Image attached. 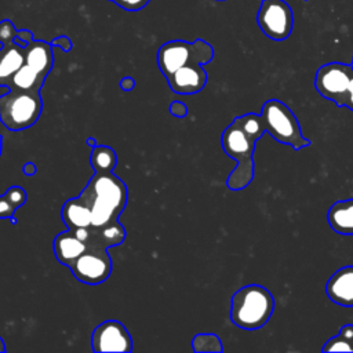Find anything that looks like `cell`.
I'll return each mask as SVG.
<instances>
[{"instance_id": "8", "label": "cell", "mask_w": 353, "mask_h": 353, "mask_svg": "<svg viewBox=\"0 0 353 353\" xmlns=\"http://www.w3.org/2000/svg\"><path fill=\"white\" fill-rule=\"evenodd\" d=\"M79 196L84 200H99L121 214L127 204V186L112 172H95Z\"/></svg>"}, {"instance_id": "26", "label": "cell", "mask_w": 353, "mask_h": 353, "mask_svg": "<svg viewBox=\"0 0 353 353\" xmlns=\"http://www.w3.org/2000/svg\"><path fill=\"white\" fill-rule=\"evenodd\" d=\"M15 210L17 208L10 203L6 194L0 196V219H12V222H15L12 218Z\"/></svg>"}, {"instance_id": "31", "label": "cell", "mask_w": 353, "mask_h": 353, "mask_svg": "<svg viewBox=\"0 0 353 353\" xmlns=\"http://www.w3.org/2000/svg\"><path fill=\"white\" fill-rule=\"evenodd\" d=\"M134 85H135V81L131 77H123L120 81V87L124 91H131L134 88Z\"/></svg>"}, {"instance_id": "33", "label": "cell", "mask_w": 353, "mask_h": 353, "mask_svg": "<svg viewBox=\"0 0 353 353\" xmlns=\"http://www.w3.org/2000/svg\"><path fill=\"white\" fill-rule=\"evenodd\" d=\"M87 143H88L90 146H92V148L97 146V141H95L94 138H88V139H87Z\"/></svg>"}, {"instance_id": "3", "label": "cell", "mask_w": 353, "mask_h": 353, "mask_svg": "<svg viewBox=\"0 0 353 353\" xmlns=\"http://www.w3.org/2000/svg\"><path fill=\"white\" fill-rule=\"evenodd\" d=\"M261 119L265 131L277 142L295 150L310 146V141L302 135L298 119L292 110L279 99H269L262 105Z\"/></svg>"}, {"instance_id": "22", "label": "cell", "mask_w": 353, "mask_h": 353, "mask_svg": "<svg viewBox=\"0 0 353 353\" xmlns=\"http://www.w3.org/2000/svg\"><path fill=\"white\" fill-rule=\"evenodd\" d=\"M234 121L241 127V130L255 142L261 139V137L266 132L261 114H254V113H245L241 116H237Z\"/></svg>"}, {"instance_id": "12", "label": "cell", "mask_w": 353, "mask_h": 353, "mask_svg": "<svg viewBox=\"0 0 353 353\" xmlns=\"http://www.w3.org/2000/svg\"><path fill=\"white\" fill-rule=\"evenodd\" d=\"M328 299L339 306L353 307V265L342 266L325 283Z\"/></svg>"}, {"instance_id": "21", "label": "cell", "mask_w": 353, "mask_h": 353, "mask_svg": "<svg viewBox=\"0 0 353 353\" xmlns=\"http://www.w3.org/2000/svg\"><path fill=\"white\" fill-rule=\"evenodd\" d=\"M323 352H353V324H345L339 334L330 338L324 346Z\"/></svg>"}, {"instance_id": "27", "label": "cell", "mask_w": 353, "mask_h": 353, "mask_svg": "<svg viewBox=\"0 0 353 353\" xmlns=\"http://www.w3.org/2000/svg\"><path fill=\"white\" fill-rule=\"evenodd\" d=\"M51 44H52V47H61L63 51H69L73 46L72 41L69 40V37H66V36H59V37L54 39L51 41Z\"/></svg>"}, {"instance_id": "2", "label": "cell", "mask_w": 353, "mask_h": 353, "mask_svg": "<svg viewBox=\"0 0 353 353\" xmlns=\"http://www.w3.org/2000/svg\"><path fill=\"white\" fill-rule=\"evenodd\" d=\"M255 143L256 142L251 139L234 120L223 130L222 149L230 159H234L237 164L226 181L230 190H241L252 182L255 176Z\"/></svg>"}, {"instance_id": "13", "label": "cell", "mask_w": 353, "mask_h": 353, "mask_svg": "<svg viewBox=\"0 0 353 353\" xmlns=\"http://www.w3.org/2000/svg\"><path fill=\"white\" fill-rule=\"evenodd\" d=\"M25 63L43 76H47L54 65L52 44L43 40H33L23 48Z\"/></svg>"}, {"instance_id": "4", "label": "cell", "mask_w": 353, "mask_h": 353, "mask_svg": "<svg viewBox=\"0 0 353 353\" xmlns=\"http://www.w3.org/2000/svg\"><path fill=\"white\" fill-rule=\"evenodd\" d=\"M41 108L39 91L12 88L0 97V121L11 131L25 130L37 121Z\"/></svg>"}, {"instance_id": "10", "label": "cell", "mask_w": 353, "mask_h": 353, "mask_svg": "<svg viewBox=\"0 0 353 353\" xmlns=\"http://www.w3.org/2000/svg\"><path fill=\"white\" fill-rule=\"evenodd\" d=\"M94 352H131L132 339L127 328L117 320H106L91 335Z\"/></svg>"}, {"instance_id": "39", "label": "cell", "mask_w": 353, "mask_h": 353, "mask_svg": "<svg viewBox=\"0 0 353 353\" xmlns=\"http://www.w3.org/2000/svg\"><path fill=\"white\" fill-rule=\"evenodd\" d=\"M109 1H113V0H109Z\"/></svg>"}, {"instance_id": "14", "label": "cell", "mask_w": 353, "mask_h": 353, "mask_svg": "<svg viewBox=\"0 0 353 353\" xmlns=\"http://www.w3.org/2000/svg\"><path fill=\"white\" fill-rule=\"evenodd\" d=\"M124 239L125 230L123 225L116 219L101 228L90 226V239L87 241V248L108 250L109 247L121 244Z\"/></svg>"}, {"instance_id": "30", "label": "cell", "mask_w": 353, "mask_h": 353, "mask_svg": "<svg viewBox=\"0 0 353 353\" xmlns=\"http://www.w3.org/2000/svg\"><path fill=\"white\" fill-rule=\"evenodd\" d=\"M345 108L353 110V77H352L350 84H349V90H347V95H346V101H345Z\"/></svg>"}, {"instance_id": "38", "label": "cell", "mask_w": 353, "mask_h": 353, "mask_svg": "<svg viewBox=\"0 0 353 353\" xmlns=\"http://www.w3.org/2000/svg\"><path fill=\"white\" fill-rule=\"evenodd\" d=\"M0 55H1V51H0Z\"/></svg>"}, {"instance_id": "23", "label": "cell", "mask_w": 353, "mask_h": 353, "mask_svg": "<svg viewBox=\"0 0 353 353\" xmlns=\"http://www.w3.org/2000/svg\"><path fill=\"white\" fill-rule=\"evenodd\" d=\"M192 346L196 352H222L221 339L214 334H199L193 338Z\"/></svg>"}, {"instance_id": "6", "label": "cell", "mask_w": 353, "mask_h": 353, "mask_svg": "<svg viewBox=\"0 0 353 353\" xmlns=\"http://www.w3.org/2000/svg\"><path fill=\"white\" fill-rule=\"evenodd\" d=\"M353 66L342 62H328L320 66L314 76L316 91L338 106H345Z\"/></svg>"}, {"instance_id": "24", "label": "cell", "mask_w": 353, "mask_h": 353, "mask_svg": "<svg viewBox=\"0 0 353 353\" xmlns=\"http://www.w3.org/2000/svg\"><path fill=\"white\" fill-rule=\"evenodd\" d=\"M15 36H17V29H15L14 23L10 19L0 21V43H1V46L12 43Z\"/></svg>"}, {"instance_id": "9", "label": "cell", "mask_w": 353, "mask_h": 353, "mask_svg": "<svg viewBox=\"0 0 353 353\" xmlns=\"http://www.w3.org/2000/svg\"><path fill=\"white\" fill-rule=\"evenodd\" d=\"M69 268L79 281L94 285L110 276L112 259L106 250L87 248Z\"/></svg>"}, {"instance_id": "18", "label": "cell", "mask_w": 353, "mask_h": 353, "mask_svg": "<svg viewBox=\"0 0 353 353\" xmlns=\"http://www.w3.org/2000/svg\"><path fill=\"white\" fill-rule=\"evenodd\" d=\"M0 51V84H6V80L11 79V76L25 63V54L23 47L14 41L4 44Z\"/></svg>"}, {"instance_id": "19", "label": "cell", "mask_w": 353, "mask_h": 353, "mask_svg": "<svg viewBox=\"0 0 353 353\" xmlns=\"http://www.w3.org/2000/svg\"><path fill=\"white\" fill-rule=\"evenodd\" d=\"M11 84L15 90L21 91H40L46 76L36 72L29 65L23 63L12 76H11Z\"/></svg>"}, {"instance_id": "37", "label": "cell", "mask_w": 353, "mask_h": 353, "mask_svg": "<svg viewBox=\"0 0 353 353\" xmlns=\"http://www.w3.org/2000/svg\"><path fill=\"white\" fill-rule=\"evenodd\" d=\"M216 1H225V0H216Z\"/></svg>"}, {"instance_id": "11", "label": "cell", "mask_w": 353, "mask_h": 353, "mask_svg": "<svg viewBox=\"0 0 353 353\" xmlns=\"http://www.w3.org/2000/svg\"><path fill=\"white\" fill-rule=\"evenodd\" d=\"M170 88L176 94H196L207 83V72L197 62H190L165 76Z\"/></svg>"}, {"instance_id": "34", "label": "cell", "mask_w": 353, "mask_h": 353, "mask_svg": "<svg viewBox=\"0 0 353 353\" xmlns=\"http://www.w3.org/2000/svg\"><path fill=\"white\" fill-rule=\"evenodd\" d=\"M0 352H6V345H4L1 338H0Z\"/></svg>"}, {"instance_id": "20", "label": "cell", "mask_w": 353, "mask_h": 353, "mask_svg": "<svg viewBox=\"0 0 353 353\" xmlns=\"http://www.w3.org/2000/svg\"><path fill=\"white\" fill-rule=\"evenodd\" d=\"M90 161L95 172H112L117 164V156L112 148L97 145L92 148Z\"/></svg>"}, {"instance_id": "1", "label": "cell", "mask_w": 353, "mask_h": 353, "mask_svg": "<svg viewBox=\"0 0 353 353\" xmlns=\"http://www.w3.org/2000/svg\"><path fill=\"white\" fill-rule=\"evenodd\" d=\"M274 298L259 284H248L237 290L230 299V320L243 330H258L272 317Z\"/></svg>"}, {"instance_id": "35", "label": "cell", "mask_w": 353, "mask_h": 353, "mask_svg": "<svg viewBox=\"0 0 353 353\" xmlns=\"http://www.w3.org/2000/svg\"><path fill=\"white\" fill-rule=\"evenodd\" d=\"M0 154H1V135H0Z\"/></svg>"}, {"instance_id": "16", "label": "cell", "mask_w": 353, "mask_h": 353, "mask_svg": "<svg viewBox=\"0 0 353 353\" xmlns=\"http://www.w3.org/2000/svg\"><path fill=\"white\" fill-rule=\"evenodd\" d=\"M327 222L338 234L353 236V199L335 201L327 212Z\"/></svg>"}, {"instance_id": "5", "label": "cell", "mask_w": 353, "mask_h": 353, "mask_svg": "<svg viewBox=\"0 0 353 353\" xmlns=\"http://www.w3.org/2000/svg\"><path fill=\"white\" fill-rule=\"evenodd\" d=\"M212 58V46L201 39H197L193 43L185 40L167 41L157 51V65L164 76L174 73L190 62L205 65L211 62Z\"/></svg>"}, {"instance_id": "36", "label": "cell", "mask_w": 353, "mask_h": 353, "mask_svg": "<svg viewBox=\"0 0 353 353\" xmlns=\"http://www.w3.org/2000/svg\"><path fill=\"white\" fill-rule=\"evenodd\" d=\"M350 65H352V66H353V59H352V63H350Z\"/></svg>"}, {"instance_id": "17", "label": "cell", "mask_w": 353, "mask_h": 353, "mask_svg": "<svg viewBox=\"0 0 353 353\" xmlns=\"http://www.w3.org/2000/svg\"><path fill=\"white\" fill-rule=\"evenodd\" d=\"M61 215L68 229L91 226V208L80 196L69 199L63 204Z\"/></svg>"}, {"instance_id": "32", "label": "cell", "mask_w": 353, "mask_h": 353, "mask_svg": "<svg viewBox=\"0 0 353 353\" xmlns=\"http://www.w3.org/2000/svg\"><path fill=\"white\" fill-rule=\"evenodd\" d=\"M23 172H25L26 175H33V174L36 172V165H34L33 163H26V164L23 165Z\"/></svg>"}, {"instance_id": "7", "label": "cell", "mask_w": 353, "mask_h": 353, "mask_svg": "<svg viewBox=\"0 0 353 353\" xmlns=\"http://www.w3.org/2000/svg\"><path fill=\"white\" fill-rule=\"evenodd\" d=\"M256 22L265 36L274 41L290 37L294 28V12L285 0H262Z\"/></svg>"}, {"instance_id": "28", "label": "cell", "mask_w": 353, "mask_h": 353, "mask_svg": "<svg viewBox=\"0 0 353 353\" xmlns=\"http://www.w3.org/2000/svg\"><path fill=\"white\" fill-rule=\"evenodd\" d=\"M170 112H171L174 116H176V117H183V116H186V113H188V108L185 106V103L176 101V102H172V103H171Z\"/></svg>"}, {"instance_id": "15", "label": "cell", "mask_w": 353, "mask_h": 353, "mask_svg": "<svg viewBox=\"0 0 353 353\" xmlns=\"http://www.w3.org/2000/svg\"><path fill=\"white\" fill-rule=\"evenodd\" d=\"M85 250V243L79 240L70 229L57 234L54 239V254L58 262L65 266H70Z\"/></svg>"}, {"instance_id": "25", "label": "cell", "mask_w": 353, "mask_h": 353, "mask_svg": "<svg viewBox=\"0 0 353 353\" xmlns=\"http://www.w3.org/2000/svg\"><path fill=\"white\" fill-rule=\"evenodd\" d=\"M4 194L15 208L23 205L26 201V193L21 186H11Z\"/></svg>"}, {"instance_id": "29", "label": "cell", "mask_w": 353, "mask_h": 353, "mask_svg": "<svg viewBox=\"0 0 353 353\" xmlns=\"http://www.w3.org/2000/svg\"><path fill=\"white\" fill-rule=\"evenodd\" d=\"M17 37L21 39V40H23V41L28 43V44L33 41V33H32L30 30H28V29H19V30H17Z\"/></svg>"}]
</instances>
